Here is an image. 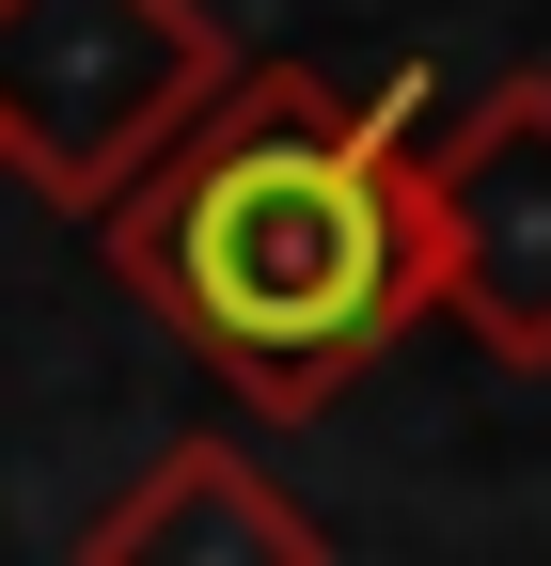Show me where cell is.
<instances>
[{
    "label": "cell",
    "instance_id": "obj_1",
    "mask_svg": "<svg viewBox=\"0 0 551 566\" xmlns=\"http://www.w3.org/2000/svg\"><path fill=\"white\" fill-rule=\"evenodd\" d=\"M426 142V63L363 95L315 63H237V95L95 221V252L237 409L315 424L441 315Z\"/></svg>",
    "mask_w": 551,
    "mask_h": 566
},
{
    "label": "cell",
    "instance_id": "obj_2",
    "mask_svg": "<svg viewBox=\"0 0 551 566\" xmlns=\"http://www.w3.org/2000/svg\"><path fill=\"white\" fill-rule=\"evenodd\" d=\"M221 95L237 32L205 0H0V174L63 221H111Z\"/></svg>",
    "mask_w": 551,
    "mask_h": 566
},
{
    "label": "cell",
    "instance_id": "obj_3",
    "mask_svg": "<svg viewBox=\"0 0 551 566\" xmlns=\"http://www.w3.org/2000/svg\"><path fill=\"white\" fill-rule=\"evenodd\" d=\"M426 237H441V315L489 363L551 378V80H489L426 142Z\"/></svg>",
    "mask_w": 551,
    "mask_h": 566
},
{
    "label": "cell",
    "instance_id": "obj_4",
    "mask_svg": "<svg viewBox=\"0 0 551 566\" xmlns=\"http://www.w3.org/2000/svg\"><path fill=\"white\" fill-rule=\"evenodd\" d=\"M80 566H331V535L268 488V457H237V441H158V457L80 520Z\"/></svg>",
    "mask_w": 551,
    "mask_h": 566
}]
</instances>
